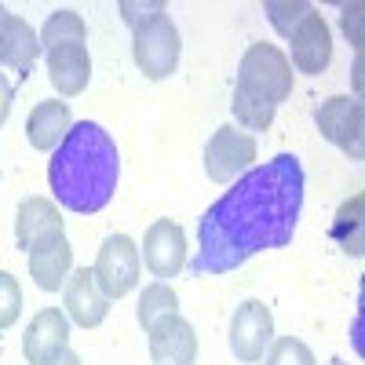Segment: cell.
<instances>
[{
    "mask_svg": "<svg viewBox=\"0 0 365 365\" xmlns=\"http://www.w3.org/2000/svg\"><path fill=\"white\" fill-rule=\"evenodd\" d=\"M303 212V165L296 154H278L252 165L197 223L194 274H230L259 252L285 249Z\"/></svg>",
    "mask_w": 365,
    "mask_h": 365,
    "instance_id": "1",
    "label": "cell"
},
{
    "mask_svg": "<svg viewBox=\"0 0 365 365\" xmlns=\"http://www.w3.org/2000/svg\"><path fill=\"white\" fill-rule=\"evenodd\" d=\"M120 175V154L113 135L96 125L81 120L66 132V139L51 150L48 182L58 205L77 212V216H96L113 201Z\"/></svg>",
    "mask_w": 365,
    "mask_h": 365,
    "instance_id": "2",
    "label": "cell"
},
{
    "mask_svg": "<svg viewBox=\"0 0 365 365\" xmlns=\"http://www.w3.org/2000/svg\"><path fill=\"white\" fill-rule=\"evenodd\" d=\"M234 91L241 96H252L259 103H270L278 110L289 96H292V66L289 55L274 44H252L245 55H241L237 66V84Z\"/></svg>",
    "mask_w": 365,
    "mask_h": 365,
    "instance_id": "3",
    "label": "cell"
},
{
    "mask_svg": "<svg viewBox=\"0 0 365 365\" xmlns=\"http://www.w3.org/2000/svg\"><path fill=\"white\" fill-rule=\"evenodd\" d=\"M132 55H135V66L150 81H165V77L175 73L179 55H182V41H179V29H175L168 11L146 19L143 26L132 29Z\"/></svg>",
    "mask_w": 365,
    "mask_h": 365,
    "instance_id": "4",
    "label": "cell"
},
{
    "mask_svg": "<svg viewBox=\"0 0 365 365\" xmlns=\"http://www.w3.org/2000/svg\"><path fill=\"white\" fill-rule=\"evenodd\" d=\"M314 125L322 132V139H329L332 146H340L351 161L365 158V106L354 96H332L318 106Z\"/></svg>",
    "mask_w": 365,
    "mask_h": 365,
    "instance_id": "5",
    "label": "cell"
},
{
    "mask_svg": "<svg viewBox=\"0 0 365 365\" xmlns=\"http://www.w3.org/2000/svg\"><path fill=\"white\" fill-rule=\"evenodd\" d=\"M139 267H143V259H139L135 241L128 234H110L103 241L91 274H96V285L103 289L106 299H120L139 285Z\"/></svg>",
    "mask_w": 365,
    "mask_h": 365,
    "instance_id": "6",
    "label": "cell"
},
{
    "mask_svg": "<svg viewBox=\"0 0 365 365\" xmlns=\"http://www.w3.org/2000/svg\"><path fill=\"white\" fill-rule=\"evenodd\" d=\"M256 161V139L249 132H237L234 125H223L205 143V172L212 182H234Z\"/></svg>",
    "mask_w": 365,
    "mask_h": 365,
    "instance_id": "7",
    "label": "cell"
},
{
    "mask_svg": "<svg viewBox=\"0 0 365 365\" xmlns=\"http://www.w3.org/2000/svg\"><path fill=\"white\" fill-rule=\"evenodd\" d=\"M285 41H289V55H292L289 66L296 73L318 77V73L329 70V63H332V29L318 15V8H311L307 15H303Z\"/></svg>",
    "mask_w": 365,
    "mask_h": 365,
    "instance_id": "8",
    "label": "cell"
},
{
    "mask_svg": "<svg viewBox=\"0 0 365 365\" xmlns=\"http://www.w3.org/2000/svg\"><path fill=\"white\" fill-rule=\"evenodd\" d=\"M274 344V314L263 299H245L230 318V351L237 361H263Z\"/></svg>",
    "mask_w": 365,
    "mask_h": 365,
    "instance_id": "9",
    "label": "cell"
},
{
    "mask_svg": "<svg viewBox=\"0 0 365 365\" xmlns=\"http://www.w3.org/2000/svg\"><path fill=\"white\" fill-rule=\"evenodd\" d=\"M146 336H150V358H154V365H194L197 332L179 311L158 318L146 329Z\"/></svg>",
    "mask_w": 365,
    "mask_h": 365,
    "instance_id": "10",
    "label": "cell"
},
{
    "mask_svg": "<svg viewBox=\"0 0 365 365\" xmlns=\"http://www.w3.org/2000/svg\"><path fill=\"white\" fill-rule=\"evenodd\" d=\"M139 259H146V270L154 278H175L182 263H187V234H182V227L175 220L150 223Z\"/></svg>",
    "mask_w": 365,
    "mask_h": 365,
    "instance_id": "11",
    "label": "cell"
},
{
    "mask_svg": "<svg viewBox=\"0 0 365 365\" xmlns=\"http://www.w3.org/2000/svg\"><path fill=\"white\" fill-rule=\"evenodd\" d=\"M63 303H66V318L77 322L81 329H96L110 314V299L103 296V289L96 285V274L88 267L70 270V278L63 285Z\"/></svg>",
    "mask_w": 365,
    "mask_h": 365,
    "instance_id": "12",
    "label": "cell"
},
{
    "mask_svg": "<svg viewBox=\"0 0 365 365\" xmlns=\"http://www.w3.org/2000/svg\"><path fill=\"white\" fill-rule=\"evenodd\" d=\"M26 259H29V278L37 282V289L58 292L66 285L70 270H73V249L66 241V230L63 234H48L44 241H37V245L26 252Z\"/></svg>",
    "mask_w": 365,
    "mask_h": 365,
    "instance_id": "13",
    "label": "cell"
},
{
    "mask_svg": "<svg viewBox=\"0 0 365 365\" xmlns=\"http://www.w3.org/2000/svg\"><path fill=\"white\" fill-rule=\"evenodd\" d=\"M63 347H70V318L58 307H44L41 314H34V322H29V329H26L22 354H26L29 365H44Z\"/></svg>",
    "mask_w": 365,
    "mask_h": 365,
    "instance_id": "14",
    "label": "cell"
},
{
    "mask_svg": "<svg viewBox=\"0 0 365 365\" xmlns=\"http://www.w3.org/2000/svg\"><path fill=\"white\" fill-rule=\"evenodd\" d=\"M41 37L34 34V26H29L26 19L19 15H4L0 19V70H19L22 77H29V70H34L37 55H41Z\"/></svg>",
    "mask_w": 365,
    "mask_h": 365,
    "instance_id": "15",
    "label": "cell"
},
{
    "mask_svg": "<svg viewBox=\"0 0 365 365\" xmlns=\"http://www.w3.org/2000/svg\"><path fill=\"white\" fill-rule=\"evenodd\" d=\"M48 234H63V216H58L55 201H48V197H22L19 212H15V241H19V249L29 252Z\"/></svg>",
    "mask_w": 365,
    "mask_h": 365,
    "instance_id": "16",
    "label": "cell"
},
{
    "mask_svg": "<svg viewBox=\"0 0 365 365\" xmlns=\"http://www.w3.org/2000/svg\"><path fill=\"white\" fill-rule=\"evenodd\" d=\"M48 81L58 96H81L91 81V55L88 44H63L48 51Z\"/></svg>",
    "mask_w": 365,
    "mask_h": 365,
    "instance_id": "17",
    "label": "cell"
},
{
    "mask_svg": "<svg viewBox=\"0 0 365 365\" xmlns=\"http://www.w3.org/2000/svg\"><path fill=\"white\" fill-rule=\"evenodd\" d=\"M70 128H73L70 106L58 103V99L37 103L34 110H29V117H26V139H29L34 150H41V154H51V150L66 139Z\"/></svg>",
    "mask_w": 365,
    "mask_h": 365,
    "instance_id": "18",
    "label": "cell"
},
{
    "mask_svg": "<svg viewBox=\"0 0 365 365\" xmlns=\"http://www.w3.org/2000/svg\"><path fill=\"white\" fill-rule=\"evenodd\" d=\"M37 37H41V48L44 51H55V48H63V44H84L88 41V26H84V19L77 11L58 8V11L48 15V22H44V29H41Z\"/></svg>",
    "mask_w": 365,
    "mask_h": 365,
    "instance_id": "19",
    "label": "cell"
},
{
    "mask_svg": "<svg viewBox=\"0 0 365 365\" xmlns=\"http://www.w3.org/2000/svg\"><path fill=\"white\" fill-rule=\"evenodd\" d=\"M361 208H365V197L361 194H354V197H347L344 205H340V212H336V223H332V237L340 241V249L347 252V256H361L365 249V241H361Z\"/></svg>",
    "mask_w": 365,
    "mask_h": 365,
    "instance_id": "20",
    "label": "cell"
},
{
    "mask_svg": "<svg viewBox=\"0 0 365 365\" xmlns=\"http://www.w3.org/2000/svg\"><path fill=\"white\" fill-rule=\"evenodd\" d=\"M175 311H179V299H175V292H172L165 282H154V285H146V289H143V296H139V307H135V318H139V325H143V329H150L158 318L175 314Z\"/></svg>",
    "mask_w": 365,
    "mask_h": 365,
    "instance_id": "21",
    "label": "cell"
},
{
    "mask_svg": "<svg viewBox=\"0 0 365 365\" xmlns=\"http://www.w3.org/2000/svg\"><path fill=\"white\" fill-rule=\"evenodd\" d=\"M234 117H237V125H245L249 132H267L274 125V106L270 103H259L252 96H241V91H234Z\"/></svg>",
    "mask_w": 365,
    "mask_h": 365,
    "instance_id": "22",
    "label": "cell"
},
{
    "mask_svg": "<svg viewBox=\"0 0 365 365\" xmlns=\"http://www.w3.org/2000/svg\"><path fill=\"white\" fill-rule=\"evenodd\" d=\"M314 4H307V0H267L263 4V11H267V19H270V26L278 29L282 37H289L292 34V26L307 15Z\"/></svg>",
    "mask_w": 365,
    "mask_h": 365,
    "instance_id": "23",
    "label": "cell"
},
{
    "mask_svg": "<svg viewBox=\"0 0 365 365\" xmlns=\"http://www.w3.org/2000/svg\"><path fill=\"white\" fill-rule=\"evenodd\" d=\"M267 365H318L311 347L296 340V336H282V340H274L270 351H267Z\"/></svg>",
    "mask_w": 365,
    "mask_h": 365,
    "instance_id": "24",
    "label": "cell"
},
{
    "mask_svg": "<svg viewBox=\"0 0 365 365\" xmlns=\"http://www.w3.org/2000/svg\"><path fill=\"white\" fill-rule=\"evenodd\" d=\"M22 314V289L8 270H0V329H11Z\"/></svg>",
    "mask_w": 365,
    "mask_h": 365,
    "instance_id": "25",
    "label": "cell"
},
{
    "mask_svg": "<svg viewBox=\"0 0 365 365\" xmlns=\"http://www.w3.org/2000/svg\"><path fill=\"white\" fill-rule=\"evenodd\" d=\"M117 11H120V19H125V22L135 29V26H143L146 19H154V15L168 11V4H161V0H154V4H132V0H120Z\"/></svg>",
    "mask_w": 365,
    "mask_h": 365,
    "instance_id": "26",
    "label": "cell"
},
{
    "mask_svg": "<svg viewBox=\"0 0 365 365\" xmlns=\"http://www.w3.org/2000/svg\"><path fill=\"white\" fill-rule=\"evenodd\" d=\"M11 103H15V84L8 81L4 70H0V128H4L8 117H11Z\"/></svg>",
    "mask_w": 365,
    "mask_h": 365,
    "instance_id": "27",
    "label": "cell"
},
{
    "mask_svg": "<svg viewBox=\"0 0 365 365\" xmlns=\"http://www.w3.org/2000/svg\"><path fill=\"white\" fill-rule=\"evenodd\" d=\"M358 15H361V4H354V8H344V34L351 37V29H354V44L361 48V34H358Z\"/></svg>",
    "mask_w": 365,
    "mask_h": 365,
    "instance_id": "28",
    "label": "cell"
},
{
    "mask_svg": "<svg viewBox=\"0 0 365 365\" xmlns=\"http://www.w3.org/2000/svg\"><path fill=\"white\" fill-rule=\"evenodd\" d=\"M44 365H81V358L70 351V347H63V351H58V354H51Z\"/></svg>",
    "mask_w": 365,
    "mask_h": 365,
    "instance_id": "29",
    "label": "cell"
},
{
    "mask_svg": "<svg viewBox=\"0 0 365 365\" xmlns=\"http://www.w3.org/2000/svg\"><path fill=\"white\" fill-rule=\"evenodd\" d=\"M325 365H347V361H340V358H332V361H325Z\"/></svg>",
    "mask_w": 365,
    "mask_h": 365,
    "instance_id": "30",
    "label": "cell"
},
{
    "mask_svg": "<svg viewBox=\"0 0 365 365\" xmlns=\"http://www.w3.org/2000/svg\"><path fill=\"white\" fill-rule=\"evenodd\" d=\"M4 15H8V8H4V4H0V19H4Z\"/></svg>",
    "mask_w": 365,
    "mask_h": 365,
    "instance_id": "31",
    "label": "cell"
}]
</instances>
